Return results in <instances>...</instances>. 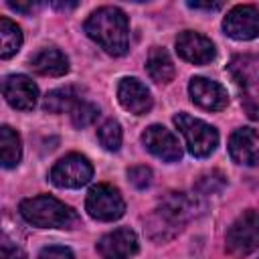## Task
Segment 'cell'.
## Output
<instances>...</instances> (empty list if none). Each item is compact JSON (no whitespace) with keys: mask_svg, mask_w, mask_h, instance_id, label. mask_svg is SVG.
<instances>
[{"mask_svg":"<svg viewBox=\"0 0 259 259\" xmlns=\"http://www.w3.org/2000/svg\"><path fill=\"white\" fill-rule=\"evenodd\" d=\"M202 204H198V198L186 192H168L164 198H160L158 206L146 221L148 235L156 241H168L174 235L182 231L186 221L198 214Z\"/></svg>","mask_w":259,"mask_h":259,"instance_id":"1","label":"cell"},{"mask_svg":"<svg viewBox=\"0 0 259 259\" xmlns=\"http://www.w3.org/2000/svg\"><path fill=\"white\" fill-rule=\"evenodd\" d=\"M85 32L111 57H121L130 49V20L117 6L93 10L85 20Z\"/></svg>","mask_w":259,"mask_h":259,"instance_id":"2","label":"cell"},{"mask_svg":"<svg viewBox=\"0 0 259 259\" xmlns=\"http://www.w3.org/2000/svg\"><path fill=\"white\" fill-rule=\"evenodd\" d=\"M20 217L38 229H75L79 225V214L55 196L38 194L26 198L18 206Z\"/></svg>","mask_w":259,"mask_h":259,"instance_id":"3","label":"cell"},{"mask_svg":"<svg viewBox=\"0 0 259 259\" xmlns=\"http://www.w3.org/2000/svg\"><path fill=\"white\" fill-rule=\"evenodd\" d=\"M174 123L180 130V134L184 136L186 148H188V152L192 156L206 158L217 150L219 132L210 123H206V121H202L198 117H192L188 113H176L174 115Z\"/></svg>","mask_w":259,"mask_h":259,"instance_id":"4","label":"cell"},{"mask_svg":"<svg viewBox=\"0 0 259 259\" xmlns=\"http://www.w3.org/2000/svg\"><path fill=\"white\" fill-rule=\"evenodd\" d=\"M225 245L233 257H245L253 253L259 247V212L245 210L239 214L225 235Z\"/></svg>","mask_w":259,"mask_h":259,"instance_id":"5","label":"cell"},{"mask_svg":"<svg viewBox=\"0 0 259 259\" xmlns=\"http://www.w3.org/2000/svg\"><path fill=\"white\" fill-rule=\"evenodd\" d=\"M85 210L95 221H117L125 212V200L121 192L111 184H97L87 192Z\"/></svg>","mask_w":259,"mask_h":259,"instance_id":"6","label":"cell"},{"mask_svg":"<svg viewBox=\"0 0 259 259\" xmlns=\"http://www.w3.org/2000/svg\"><path fill=\"white\" fill-rule=\"evenodd\" d=\"M49 178L59 188H81L93 178V166L85 156L69 154L53 166Z\"/></svg>","mask_w":259,"mask_h":259,"instance_id":"7","label":"cell"},{"mask_svg":"<svg viewBox=\"0 0 259 259\" xmlns=\"http://www.w3.org/2000/svg\"><path fill=\"white\" fill-rule=\"evenodd\" d=\"M223 30L235 40H253L259 36V8L253 4H239L231 8L223 20Z\"/></svg>","mask_w":259,"mask_h":259,"instance_id":"8","label":"cell"},{"mask_svg":"<svg viewBox=\"0 0 259 259\" xmlns=\"http://www.w3.org/2000/svg\"><path fill=\"white\" fill-rule=\"evenodd\" d=\"M142 142L150 154H154L164 162H178L182 158V148L178 138L164 125L154 123L146 127V132L142 134Z\"/></svg>","mask_w":259,"mask_h":259,"instance_id":"9","label":"cell"},{"mask_svg":"<svg viewBox=\"0 0 259 259\" xmlns=\"http://www.w3.org/2000/svg\"><path fill=\"white\" fill-rule=\"evenodd\" d=\"M176 53L192 65H206V63L214 61V57H217V49H214L212 40L194 30H184L178 34Z\"/></svg>","mask_w":259,"mask_h":259,"instance_id":"10","label":"cell"},{"mask_svg":"<svg viewBox=\"0 0 259 259\" xmlns=\"http://www.w3.org/2000/svg\"><path fill=\"white\" fill-rule=\"evenodd\" d=\"M188 93L192 103H196L206 111H221L229 103L227 89L221 83L206 77H192L188 83Z\"/></svg>","mask_w":259,"mask_h":259,"instance_id":"11","label":"cell"},{"mask_svg":"<svg viewBox=\"0 0 259 259\" xmlns=\"http://www.w3.org/2000/svg\"><path fill=\"white\" fill-rule=\"evenodd\" d=\"M4 99L20 111H30L38 101V87L26 75H8L2 81Z\"/></svg>","mask_w":259,"mask_h":259,"instance_id":"12","label":"cell"},{"mask_svg":"<svg viewBox=\"0 0 259 259\" xmlns=\"http://www.w3.org/2000/svg\"><path fill=\"white\" fill-rule=\"evenodd\" d=\"M117 101L119 105L134 113V115H144L152 109V93L150 89L136 77H123L117 85Z\"/></svg>","mask_w":259,"mask_h":259,"instance_id":"13","label":"cell"},{"mask_svg":"<svg viewBox=\"0 0 259 259\" xmlns=\"http://www.w3.org/2000/svg\"><path fill=\"white\" fill-rule=\"evenodd\" d=\"M138 237L132 229H115L103 235L97 243V253L103 259H130L138 253Z\"/></svg>","mask_w":259,"mask_h":259,"instance_id":"14","label":"cell"},{"mask_svg":"<svg viewBox=\"0 0 259 259\" xmlns=\"http://www.w3.org/2000/svg\"><path fill=\"white\" fill-rule=\"evenodd\" d=\"M229 156L235 164H259V134L253 127H239L229 138Z\"/></svg>","mask_w":259,"mask_h":259,"instance_id":"15","label":"cell"},{"mask_svg":"<svg viewBox=\"0 0 259 259\" xmlns=\"http://www.w3.org/2000/svg\"><path fill=\"white\" fill-rule=\"evenodd\" d=\"M28 67L42 77H61L69 71V59L59 49L47 47L28 59Z\"/></svg>","mask_w":259,"mask_h":259,"instance_id":"16","label":"cell"},{"mask_svg":"<svg viewBox=\"0 0 259 259\" xmlns=\"http://www.w3.org/2000/svg\"><path fill=\"white\" fill-rule=\"evenodd\" d=\"M146 69H148V75L152 81L160 83V85H166L174 79L176 75V69H174V63L168 55L166 49L162 47H152L150 53H148V61H146Z\"/></svg>","mask_w":259,"mask_h":259,"instance_id":"17","label":"cell"},{"mask_svg":"<svg viewBox=\"0 0 259 259\" xmlns=\"http://www.w3.org/2000/svg\"><path fill=\"white\" fill-rule=\"evenodd\" d=\"M79 103H81V91L73 85H65L47 93L42 101V109L49 113H63V111H73Z\"/></svg>","mask_w":259,"mask_h":259,"instance_id":"18","label":"cell"},{"mask_svg":"<svg viewBox=\"0 0 259 259\" xmlns=\"http://www.w3.org/2000/svg\"><path fill=\"white\" fill-rule=\"evenodd\" d=\"M0 152H2V166L4 168H16L22 158V142L20 136L8 127H0Z\"/></svg>","mask_w":259,"mask_h":259,"instance_id":"19","label":"cell"},{"mask_svg":"<svg viewBox=\"0 0 259 259\" xmlns=\"http://www.w3.org/2000/svg\"><path fill=\"white\" fill-rule=\"evenodd\" d=\"M22 47V32L10 18H0V57L10 59L14 57Z\"/></svg>","mask_w":259,"mask_h":259,"instance_id":"20","label":"cell"},{"mask_svg":"<svg viewBox=\"0 0 259 259\" xmlns=\"http://www.w3.org/2000/svg\"><path fill=\"white\" fill-rule=\"evenodd\" d=\"M97 140L101 144L103 150L107 152H117L121 148V140H123V132L121 125L115 119H107L105 123L99 125L97 130Z\"/></svg>","mask_w":259,"mask_h":259,"instance_id":"21","label":"cell"},{"mask_svg":"<svg viewBox=\"0 0 259 259\" xmlns=\"http://www.w3.org/2000/svg\"><path fill=\"white\" fill-rule=\"evenodd\" d=\"M99 115V107L95 103H89V101H81L73 111H71V121L75 127H87L91 125Z\"/></svg>","mask_w":259,"mask_h":259,"instance_id":"22","label":"cell"},{"mask_svg":"<svg viewBox=\"0 0 259 259\" xmlns=\"http://www.w3.org/2000/svg\"><path fill=\"white\" fill-rule=\"evenodd\" d=\"M127 180L136 186V188H148L152 184V170L148 166H132L127 170Z\"/></svg>","mask_w":259,"mask_h":259,"instance_id":"23","label":"cell"},{"mask_svg":"<svg viewBox=\"0 0 259 259\" xmlns=\"http://www.w3.org/2000/svg\"><path fill=\"white\" fill-rule=\"evenodd\" d=\"M36 259H75V255H73V251L69 247L51 245V247L40 249V253H38Z\"/></svg>","mask_w":259,"mask_h":259,"instance_id":"24","label":"cell"},{"mask_svg":"<svg viewBox=\"0 0 259 259\" xmlns=\"http://www.w3.org/2000/svg\"><path fill=\"white\" fill-rule=\"evenodd\" d=\"M2 259H26V253L14 245L12 241H8L6 237L2 239Z\"/></svg>","mask_w":259,"mask_h":259,"instance_id":"25","label":"cell"},{"mask_svg":"<svg viewBox=\"0 0 259 259\" xmlns=\"http://www.w3.org/2000/svg\"><path fill=\"white\" fill-rule=\"evenodd\" d=\"M8 6L16 12H22V14H30L32 10H36L40 4L38 2H8Z\"/></svg>","mask_w":259,"mask_h":259,"instance_id":"26","label":"cell"},{"mask_svg":"<svg viewBox=\"0 0 259 259\" xmlns=\"http://www.w3.org/2000/svg\"><path fill=\"white\" fill-rule=\"evenodd\" d=\"M188 6L196 8V10H219L223 4L221 2H206V4H202V2H188Z\"/></svg>","mask_w":259,"mask_h":259,"instance_id":"27","label":"cell"},{"mask_svg":"<svg viewBox=\"0 0 259 259\" xmlns=\"http://www.w3.org/2000/svg\"><path fill=\"white\" fill-rule=\"evenodd\" d=\"M53 6L57 8V10H73V8H77V2H53Z\"/></svg>","mask_w":259,"mask_h":259,"instance_id":"28","label":"cell"}]
</instances>
